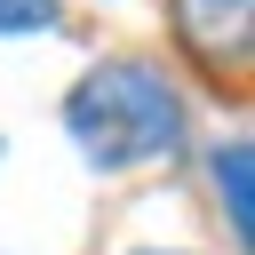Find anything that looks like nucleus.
Returning <instances> with one entry per match:
<instances>
[{
    "label": "nucleus",
    "mask_w": 255,
    "mask_h": 255,
    "mask_svg": "<svg viewBox=\"0 0 255 255\" xmlns=\"http://www.w3.org/2000/svg\"><path fill=\"white\" fill-rule=\"evenodd\" d=\"M64 135L96 175H135V167H167L191 143V104L151 56H104L72 80Z\"/></svg>",
    "instance_id": "nucleus-1"
},
{
    "label": "nucleus",
    "mask_w": 255,
    "mask_h": 255,
    "mask_svg": "<svg viewBox=\"0 0 255 255\" xmlns=\"http://www.w3.org/2000/svg\"><path fill=\"white\" fill-rule=\"evenodd\" d=\"M167 8H175V40H183L207 72H247L255 0H167Z\"/></svg>",
    "instance_id": "nucleus-2"
},
{
    "label": "nucleus",
    "mask_w": 255,
    "mask_h": 255,
    "mask_svg": "<svg viewBox=\"0 0 255 255\" xmlns=\"http://www.w3.org/2000/svg\"><path fill=\"white\" fill-rule=\"evenodd\" d=\"M207 183H215V207L231 215V247H255V199H247V183H255V143H247V135H223V143L207 151Z\"/></svg>",
    "instance_id": "nucleus-3"
},
{
    "label": "nucleus",
    "mask_w": 255,
    "mask_h": 255,
    "mask_svg": "<svg viewBox=\"0 0 255 255\" xmlns=\"http://www.w3.org/2000/svg\"><path fill=\"white\" fill-rule=\"evenodd\" d=\"M64 24V0H0V40H24V32H56Z\"/></svg>",
    "instance_id": "nucleus-4"
}]
</instances>
